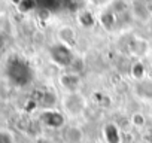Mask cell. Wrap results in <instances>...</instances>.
<instances>
[{"mask_svg":"<svg viewBox=\"0 0 152 143\" xmlns=\"http://www.w3.org/2000/svg\"><path fill=\"white\" fill-rule=\"evenodd\" d=\"M34 143H54V140H51L49 137H37Z\"/></svg>","mask_w":152,"mask_h":143,"instance_id":"obj_13","label":"cell"},{"mask_svg":"<svg viewBox=\"0 0 152 143\" xmlns=\"http://www.w3.org/2000/svg\"><path fill=\"white\" fill-rule=\"evenodd\" d=\"M63 143H84L85 142V131L78 124H67L61 130Z\"/></svg>","mask_w":152,"mask_h":143,"instance_id":"obj_5","label":"cell"},{"mask_svg":"<svg viewBox=\"0 0 152 143\" xmlns=\"http://www.w3.org/2000/svg\"><path fill=\"white\" fill-rule=\"evenodd\" d=\"M39 121L43 127L49 128V130H63L67 125V118L66 115L61 112V109H43L39 115Z\"/></svg>","mask_w":152,"mask_h":143,"instance_id":"obj_2","label":"cell"},{"mask_svg":"<svg viewBox=\"0 0 152 143\" xmlns=\"http://www.w3.org/2000/svg\"><path fill=\"white\" fill-rule=\"evenodd\" d=\"M0 143H14V137L8 131H0Z\"/></svg>","mask_w":152,"mask_h":143,"instance_id":"obj_11","label":"cell"},{"mask_svg":"<svg viewBox=\"0 0 152 143\" xmlns=\"http://www.w3.org/2000/svg\"><path fill=\"white\" fill-rule=\"evenodd\" d=\"M128 122H130V125H131V127L143 128V127L146 125V116H145V113H143V112L136 110V112H133V113L128 116Z\"/></svg>","mask_w":152,"mask_h":143,"instance_id":"obj_10","label":"cell"},{"mask_svg":"<svg viewBox=\"0 0 152 143\" xmlns=\"http://www.w3.org/2000/svg\"><path fill=\"white\" fill-rule=\"evenodd\" d=\"M112 2V0H93V3H96L97 6H102V8H106L109 6V3Z\"/></svg>","mask_w":152,"mask_h":143,"instance_id":"obj_12","label":"cell"},{"mask_svg":"<svg viewBox=\"0 0 152 143\" xmlns=\"http://www.w3.org/2000/svg\"><path fill=\"white\" fill-rule=\"evenodd\" d=\"M130 76L139 82V81H143L145 78H148V72H146V66L142 63V61H136L131 64L130 67Z\"/></svg>","mask_w":152,"mask_h":143,"instance_id":"obj_9","label":"cell"},{"mask_svg":"<svg viewBox=\"0 0 152 143\" xmlns=\"http://www.w3.org/2000/svg\"><path fill=\"white\" fill-rule=\"evenodd\" d=\"M131 14L136 20H139L142 23H148L151 20V15H152L151 8L148 6V3L142 2V0L140 2H134L131 5Z\"/></svg>","mask_w":152,"mask_h":143,"instance_id":"obj_7","label":"cell"},{"mask_svg":"<svg viewBox=\"0 0 152 143\" xmlns=\"http://www.w3.org/2000/svg\"><path fill=\"white\" fill-rule=\"evenodd\" d=\"M133 94L142 101H152V78H145L134 84Z\"/></svg>","mask_w":152,"mask_h":143,"instance_id":"obj_6","label":"cell"},{"mask_svg":"<svg viewBox=\"0 0 152 143\" xmlns=\"http://www.w3.org/2000/svg\"><path fill=\"white\" fill-rule=\"evenodd\" d=\"M58 85L64 91V94H67V93H81L82 87H84V81H82L81 73L66 70L58 76Z\"/></svg>","mask_w":152,"mask_h":143,"instance_id":"obj_3","label":"cell"},{"mask_svg":"<svg viewBox=\"0 0 152 143\" xmlns=\"http://www.w3.org/2000/svg\"><path fill=\"white\" fill-rule=\"evenodd\" d=\"M57 37H58V43H63V45L70 46L76 40V30L72 26H63V27L58 28Z\"/></svg>","mask_w":152,"mask_h":143,"instance_id":"obj_8","label":"cell"},{"mask_svg":"<svg viewBox=\"0 0 152 143\" xmlns=\"http://www.w3.org/2000/svg\"><path fill=\"white\" fill-rule=\"evenodd\" d=\"M51 58L55 64H60L63 67H70V64L73 63L75 57L72 54V49L70 46L67 45H63V43H57L51 48Z\"/></svg>","mask_w":152,"mask_h":143,"instance_id":"obj_4","label":"cell"},{"mask_svg":"<svg viewBox=\"0 0 152 143\" xmlns=\"http://www.w3.org/2000/svg\"><path fill=\"white\" fill-rule=\"evenodd\" d=\"M61 112L69 119H76L82 116L88 109V98L81 93H67L61 97Z\"/></svg>","mask_w":152,"mask_h":143,"instance_id":"obj_1","label":"cell"}]
</instances>
